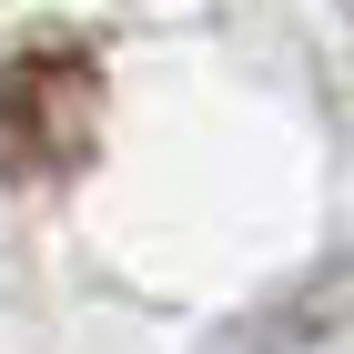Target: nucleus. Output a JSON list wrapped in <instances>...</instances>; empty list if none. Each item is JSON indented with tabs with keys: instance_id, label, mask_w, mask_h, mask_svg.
Returning a JSON list of instances; mask_svg holds the SVG:
<instances>
[{
	"instance_id": "nucleus-1",
	"label": "nucleus",
	"mask_w": 354,
	"mask_h": 354,
	"mask_svg": "<svg viewBox=\"0 0 354 354\" xmlns=\"http://www.w3.org/2000/svg\"><path fill=\"white\" fill-rule=\"evenodd\" d=\"M102 142V51L71 30L0 41V183H71Z\"/></svg>"
},
{
	"instance_id": "nucleus-2",
	"label": "nucleus",
	"mask_w": 354,
	"mask_h": 354,
	"mask_svg": "<svg viewBox=\"0 0 354 354\" xmlns=\"http://www.w3.org/2000/svg\"><path fill=\"white\" fill-rule=\"evenodd\" d=\"M344 21H354V0H344Z\"/></svg>"
}]
</instances>
